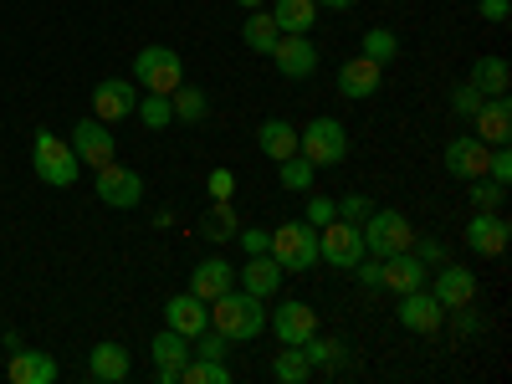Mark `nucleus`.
Wrapping results in <instances>:
<instances>
[{
  "instance_id": "f257e3e1",
  "label": "nucleus",
  "mask_w": 512,
  "mask_h": 384,
  "mask_svg": "<svg viewBox=\"0 0 512 384\" xmlns=\"http://www.w3.org/2000/svg\"><path fill=\"white\" fill-rule=\"evenodd\" d=\"M210 328H221L231 344H251L256 333H267V303L246 287H226L221 297H210Z\"/></svg>"
},
{
  "instance_id": "f03ea898",
  "label": "nucleus",
  "mask_w": 512,
  "mask_h": 384,
  "mask_svg": "<svg viewBox=\"0 0 512 384\" xmlns=\"http://www.w3.org/2000/svg\"><path fill=\"white\" fill-rule=\"evenodd\" d=\"M31 169H36V180L52 185V190H67V185L82 175V164H77L72 144L57 139L52 128H36V134H31Z\"/></svg>"
},
{
  "instance_id": "7ed1b4c3",
  "label": "nucleus",
  "mask_w": 512,
  "mask_h": 384,
  "mask_svg": "<svg viewBox=\"0 0 512 384\" xmlns=\"http://www.w3.org/2000/svg\"><path fill=\"white\" fill-rule=\"evenodd\" d=\"M297 154L313 159L318 169L344 164L349 159V128L338 123V118H328V113H318L308 128H297Z\"/></svg>"
},
{
  "instance_id": "20e7f679",
  "label": "nucleus",
  "mask_w": 512,
  "mask_h": 384,
  "mask_svg": "<svg viewBox=\"0 0 512 384\" xmlns=\"http://www.w3.org/2000/svg\"><path fill=\"white\" fill-rule=\"evenodd\" d=\"M267 251L277 256V267H282V272H313V267H318V226H308V221H287V226L272 231Z\"/></svg>"
},
{
  "instance_id": "39448f33",
  "label": "nucleus",
  "mask_w": 512,
  "mask_h": 384,
  "mask_svg": "<svg viewBox=\"0 0 512 384\" xmlns=\"http://www.w3.org/2000/svg\"><path fill=\"white\" fill-rule=\"evenodd\" d=\"M134 82L139 93H175L185 82V57L175 47H144L134 57Z\"/></svg>"
},
{
  "instance_id": "423d86ee",
  "label": "nucleus",
  "mask_w": 512,
  "mask_h": 384,
  "mask_svg": "<svg viewBox=\"0 0 512 384\" xmlns=\"http://www.w3.org/2000/svg\"><path fill=\"white\" fill-rule=\"evenodd\" d=\"M359 231H364V251L379 256V262L395 256V251H410V241H415V226L400 216V210H379V205L369 210V221Z\"/></svg>"
},
{
  "instance_id": "0eeeda50",
  "label": "nucleus",
  "mask_w": 512,
  "mask_h": 384,
  "mask_svg": "<svg viewBox=\"0 0 512 384\" xmlns=\"http://www.w3.org/2000/svg\"><path fill=\"white\" fill-rule=\"evenodd\" d=\"M359 256H369V251H364V231H359L354 221H338V216H333L328 226H318V262L354 272Z\"/></svg>"
},
{
  "instance_id": "6e6552de",
  "label": "nucleus",
  "mask_w": 512,
  "mask_h": 384,
  "mask_svg": "<svg viewBox=\"0 0 512 384\" xmlns=\"http://www.w3.org/2000/svg\"><path fill=\"white\" fill-rule=\"evenodd\" d=\"M72 154H77V164H88V169H103V164H113V154H118V139H113V123H103V118H82V123H72Z\"/></svg>"
},
{
  "instance_id": "1a4fd4ad",
  "label": "nucleus",
  "mask_w": 512,
  "mask_h": 384,
  "mask_svg": "<svg viewBox=\"0 0 512 384\" xmlns=\"http://www.w3.org/2000/svg\"><path fill=\"white\" fill-rule=\"evenodd\" d=\"M93 190H98V200H103V205H113V210H134V205L144 200V175L113 159V164H103V169H98Z\"/></svg>"
},
{
  "instance_id": "9d476101",
  "label": "nucleus",
  "mask_w": 512,
  "mask_h": 384,
  "mask_svg": "<svg viewBox=\"0 0 512 384\" xmlns=\"http://www.w3.org/2000/svg\"><path fill=\"white\" fill-rule=\"evenodd\" d=\"M134 108H139V82L134 77H103L93 88V118H103V123L134 118Z\"/></svg>"
},
{
  "instance_id": "9b49d317",
  "label": "nucleus",
  "mask_w": 512,
  "mask_h": 384,
  "mask_svg": "<svg viewBox=\"0 0 512 384\" xmlns=\"http://www.w3.org/2000/svg\"><path fill=\"white\" fill-rule=\"evenodd\" d=\"M267 328L277 333V344H308V338L318 333V308L313 303H287V297L277 292V313L267 318Z\"/></svg>"
},
{
  "instance_id": "f8f14e48",
  "label": "nucleus",
  "mask_w": 512,
  "mask_h": 384,
  "mask_svg": "<svg viewBox=\"0 0 512 384\" xmlns=\"http://www.w3.org/2000/svg\"><path fill=\"white\" fill-rule=\"evenodd\" d=\"M436 297V303L451 313V308H461V303H477V272L472 267H461V262H441L436 267V282L425 287Z\"/></svg>"
},
{
  "instance_id": "ddd939ff",
  "label": "nucleus",
  "mask_w": 512,
  "mask_h": 384,
  "mask_svg": "<svg viewBox=\"0 0 512 384\" xmlns=\"http://www.w3.org/2000/svg\"><path fill=\"white\" fill-rule=\"evenodd\" d=\"M282 282H287V272L277 267V256H272V251L246 256V262L236 267V287H246L251 297H262V303H272V297L282 292Z\"/></svg>"
},
{
  "instance_id": "4468645a",
  "label": "nucleus",
  "mask_w": 512,
  "mask_h": 384,
  "mask_svg": "<svg viewBox=\"0 0 512 384\" xmlns=\"http://www.w3.org/2000/svg\"><path fill=\"white\" fill-rule=\"evenodd\" d=\"M272 62H277V72H282V77L303 82V77H313V72H318V41H313V36H277Z\"/></svg>"
},
{
  "instance_id": "2eb2a0df",
  "label": "nucleus",
  "mask_w": 512,
  "mask_h": 384,
  "mask_svg": "<svg viewBox=\"0 0 512 384\" xmlns=\"http://www.w3.org/2000/svg\"><path fill=\"white\" fill-rule=\"evenodd\" d=\"M507 221H502V210H477L472 221H466V246H472L477 256H487V262H497V256L507 251Z\"/></svg>"
},
{
  "instance_id": "dca6fc26",
  "label": "nucleus",
  "mask_w": 512,
  "mask_h": 384,
  "mask_svg": "<svg viewBox=\"0 0 512 384\" xmlns=\"http://www.w3.org/2000/svg\"><path fill=\"white\" fill-rule=\"evenodd\" d=\"M487 154H492V144H482V139L472 134V139H451L446 154H441V164L451 169L456 180H482V175H487Z\"/></svg>"
},
{
  "instance_id": "f3484780",
  "label": "nucleus",
  "mask_w": 512,
  "mask_h": 384,
  "mask_svg": "<svg viewBox=\"0 0 512 384\" xmlns=\"http://www.w3.org/2000/svg\"><path fill=\"white\" fill-rule=\"evenodd\" d=\"M441 318H446V308L425 287L400 297V328H410V333H441Z\"/></svg>"
},
{
  "instance_id": "a211bd4d",
  "label": "nucleus",
  "mask_w": 512,
  "mask_h": 384,
  "mask_svg": "<svg viewBox=\"0 0 512 384\" xmlns=\"http://www.w3.org/2000/svg\"><path fill=\"white\" fill-rule=\"evenodd\" d=\"M379 77H384L379 62H369V57H349L344 67H338V98H349V103L374 98V93H379Z\"/></svg>"
},
{
  "instance_id": "6ab92c4d",
  "label": "nucleus",
  "mask_w": 512,
  "mask_h": 384,
  "mask_svg": "<svg viewBox=\"0 0 512 384\" xmlns=\"http://www.w3.org/2000/svg\"><path fill=\"white\" fill-rule=\"evenodd\" d=\"M425 282H431V267H425L415 251L384 256V287H390L395 297H405V292H415V287H425Z\"/></svg>"
},
{
  "instance_id": "aec40b11",
  "label": "nucleus",
  "mask_w": 512,
  "mask_h": 384,
  "mask_svg": "<svg viewBox=\"0 0 512 384\" xmlns=\"http://www.w3.org/2000/svg\"><path fill=\"white\" fill-rule=\"evenodd\" d=\"M226 287H236V262H226V256H205V262H195V272H190V292L200 297V303L221 297Z\"/></svg>"
},
{
  "instance_id": "412c9836",
  "label": "nucleus",
  "mask_w": 512,
  "mask_h": 384,
  "mask_svg": "<svg viewBox=\"0 0 512 384\" xmlns=\"http://www.w3.org/2000/svg\"><path fill=\"white\" fill-rule=\"evenodd\" d=\"M164 328H175V333L195 338L200 328H210V303H200L195 292H180V297H169V303H164Z\"/></svg>"
},
{
  "instance_id": "4be33fe9",
  "label": "nucleus",
  "mask_w": 512,
  "mask_h": 384,
  "mask_svg": "<svg viewBox=\"0 0 512 384\" xmlns=\"http://www.w3.org/2000/svg\"><path fill=\"white\" fill-rule=\"evenodd\" d=\"M6 374H11V384H57V359L21 344V349H11Z\"/></svg>"
},
{
  "instance_id": "5701e85b",
  "label": "nucleus",
  "mask_w": 512,
  "mask_h": 384,
  "mask_svg": "<svg viewBox=\"0 0 512 384\" xmlns=\"http://www.w3.org/2000/svg\"><path fill=\"white\" fill-rule=\"evenodd\" d=\"M472 123H477V139L482 144H507L512 139V103H507V93L502 98H482V108L472 113Z\"/></svg>"
},
{
  "instance_id": "b1692460",
  "label": "nucleus",
  "mask_w": 512,
  "mask_h": 384,
  "mask_svg": "<svg viewBox=\"0 0 512 384\" xmlns=\"http://www.w3.org/2000/svg\"><path fill=\"white\" fill-rule=\"evenodd\" d=\"M267 11L282 36H313V26H318V0H277Z\"/></svg>"
},
{
  "instance_id": "393cba45",
  "label": "nucleus",
  "mask_w": 512,
  "mask_h": 384,
  "mask_svg": "<svg viewBox=\"0 0 512 384\" xmlns=\"http://www.w3.org/2000/svg\"><path fill=\"white\" fill-rule=\"evenodd\" d=\"M128 369H134V359H128L123 344H93V354H88V374H93L98 384H123Z\"/></svg>"
},
{
  "instance_id": "a878e982",
  "label": "nucleus",
  "mask_w": 512,
  "mask_h": 384,
  "mask_svg": "<svg viewBox=\"0 0 512 384\" xmlns=\"http://www.w3.org/2000/svg\"><path fill=\"white\" fill-rule=\"evenodd\" d=\"M466 82H472L482 98H502V93L512 88V67H507L502 57H477L472 72H466Z\"/></svg>"
},
{
  "instance_id": "bb28decb",
  "label": "nucleus",
  "mask_w": 512,
  "mask_h": 384,
  "mask_svg": "<svg viewBox=\"0 0 512 384\" xmlns=\"http://www.w3.org/2000/svg\"><path fill=\"white\" fill-rule=\"evenodd\" d=\"M256 149H262L272 164L287 159V154H297V128L287 118H262V128H256Z\"/></svg>"
},
{
  "instance_id": "cd10ccee",
  "label": "nucleus",
  "mask_w": 512,
  "mask_h": 384,
  "mask_svg": "<svg viewBox=\"0 0 512 384\" xmlns=\"http://www.w3.org/2000/svg\"><path fill=\"white\" fill-rule=\"evenodd\" d=\"M277 21H272V11L262 6V11H251L246 21H241V41H246V47L256 52V57H272V47H277Z\"/></svg>"
},
{
  "instance_id": "c85d7f7f",
  "label": "nucleus",
  "mask_w": 512,
  "mask_h": 384,
  "mask_svg": "<svg viewBox=\"0 0 512 384\" xmlns=\"http://www.w3.org/2000/svg\"><path fill=\"white\" fill-rule=\"evenodd\" d=\"M272 379H277V384H308V379H313L308 354L297 349V344H282V349H277V359H272Z\"/></svg>"
},
{
  "instance_id": "c756f323",
  "label": "nucleus",
  "mask_w": 512,
  "mask_h": 384,
  "mask_svg": "<svg viewBox=\"0 0 512 384\" xmlns=\"http://www.w3.org/2000/svg\"><path fill=\"white\" fill-rule=\"evenodd\" d=\"M359 57H369V62H379V67H390V62L400 57V36H395L390 26H369V31L359 36Z\"/></svg>"
},
{
  "instance_id": "7c9ffc66",
  "label": "nucleus",
  "mask_w": 512,
  "mask_h": 384,
  "mask_svg": "<svg viewBox=\"0 0 512 384\" xmlns=\"http://www.w3.org/2000/svg\"><path fill=\"white\" fill-rule=\"evenodd\" d=\"M169 108H175V123H205L210 98H205V88H195V82H180V88L169 93Z\"/></svg>"
},
{
  "instance_id": "2f4dec72",
  "label": "nucleus",
  "mask_w": 512,
  "mask_h": 384,
  "mask_svg": "<svg viewBox=\"0 0 512 384\" xmlns=\"http://www.w3.org/2000/svg\"><path fill=\"white\" fill-rule=\"evenodd\" d=\"M236 200H216V205H210V216L200 221V236L205 241H236Z\"/></svg>"
},
{
  "instance_id": "473e14b6",
  "label": "nucleus",
  "mask_w": 512,
  "mask_h": 384,
  "mask_svg": "<svg viewBox=\"0 0 512 384\" xmlns=\"http://www.w3.org/2000/svg\"><path fill=\"white\" fill-rule=\"evenodd\" d=\"M277 175H282V190L308 195V190H313V180H318V164H313V159H303V154H287V159H277Z\"/></svg>"
},
{
  "instance_id": "72a5a7b5",
  "label": "nucleus",
  "mask_w": 512,
  "mask_h": 384,
  "mask_svg": "<svg viewBox=\"0 0 512 384\" xmlns=\"http://www.w3.org/2000/svg\"><path fill=\"white\" fill-rule=\"evenodd\" d=\"M149 354H154V364L180 369V364L190 359V338H185V333H175V328H159V333H154V344H149Z\"/></svg>"
},
{
  "instance_id": "f704fd0d",
  "label": "nucleus",
  "mask_w": 512,
  "mask_h": 384,
  "mask_svg": "<svg viewBox=\"0 0 512 384\" xmlns=\"http://www.w3.org/2000/svg\"><path fill=\"white\" fill-rule=\"evenodd\" d=\"M180 384H231V364L226 359H185L180 364Z\"/></svg>"
},
{
  "instance_id": "c9c22d12",
  "label": "nucleus",
  "mask_w": 512,
  "mask_h": 384,
  "mask_svg": "<svg viewBox=\"0 0 512 384\" xmlns=\"http://www.w3.org/2000/svg\"><path fill=\"white\" fill-rule=\"evenodd\" d=\"M134 118L144 123V128H169L175 123V108H169V93H139V108H134Z\"/></svg>"
},
{
  "instance_id": "e433bc0d",
  "label": "nucleus",
  "mask_w": 512,
  "mask_h": 384,
  "mask_svg": "<svg viewBox=\"0 0 512 384\" xmlns=\"http://www.w3.org/2000/svg\"><path fill=\"white\" fill-rule=\"evenodd\" d=\"M297 349H303L308 354V364L313 369H338V364H349V349L344 344H333V338H308V344H297Z\"/></svg>"
},
{
  "instance_id": "4c0bfd02",
  "label": "nucleus",
  "mask_w": 512,
  "mask_h": 384,
  "mask_svg": "<svg viewBox=\"0 0 512 384\" xmlns=\"http://www.w3.org/2000/svg\"><path fill=\"white\" fill-rule=\"evenodd\" d=\"M231 349H236V344H231L221 328H200V333L190 338V354H195V359H231Z\"/></svg>"
},
{
  "instance_id": "58836bf2",
  "label": "nucleus",
  "mask_w": 512,
  "mask_h": 384,
  "mask_svg": "<svg viewBox=\"0 0 512 384\" xmlns=\"http://www.w3.org/2000/svg\"><path fill=\"white\" fill-rule=\"evenodd\" d=\"M466 185H472V190H466V195H472V205L477 210H502V200H507V185H497V180H466Z\"/></svg>"
},
{
  "instance_id": "ea45409f",
  "label": "nucleus",
  "mask_w": 512,
  "mask_h": 384,
  "mask_svg": "<svg viewBox=\"0 0 512 384\" xmlns=\"http://www.w3.org/2000/svg\"><path fill=\"white\" fill-rule=\"evenodd\" d=\"M410 251L420 256L425 267H441V262H451V246H446L441 236H415V241H410Z\"/></svg>"
},
{
  "instance_id": "a19ab883",
  "label": "nucleus",
  "mask_w": 512,
  "mask_h": 384,
  "mask_svg": "<svg viewBox=\"0 0 512 384\" xmlns=\"http://www.w3.org/2000/svg\"><path fill=\"white\" fill-rule=\"evenodd\" d=\"M451 323H456V333H461V338H477V333L487 328V318L477 313V303H461V308H451Z\"/></svg>"
},
{
  "instance_id": "79ce46f5",
  "label": "nucleus",
  "mask_w": 512,
  "mask_h": 384,
  "mask_svg": "<svg viewBox=\"0 0 512 384\" xmlns=\"http://www.w3.org/2000/svg\"><path fill=\"white\" fill-rule=\"evenodd\" d=\"M369 210H374V200L354 190V195L338 200V221H354V226H364V221H369Z\"/></svg>"
},
{
  "instance_id": "37998d69",
  "label": "nucleus",
  "mask_w": 512,
  "mask_h": 384,
  "mask_svg": "<svg viewBox=\"0 0 512 384\" xmlns=\"http://www.w3.org/2000/svg\"><path fill=\"white\" fill-rule=\"evenodd\" d=\"M333 216H338V200L333 195H308V210H303L308 226H328Z\"/></svg>"
},
{
  "instance_id": "c03bdc74",
  "label": "nucleus",
  "mask_w": 512,
  "mask_h": 384,
  "mask_svg": "<svg viewBox=\"0 0 512 384\" xmlns=\"http://www.w3.org/2000/svg\"><path fill=\"white\" fill-rule=\"evenodd\" d=\"M205 190H210V200H236V175L221 164V169H210L205 175Z\"/></svg>"
},
{
  "instance_id": "a18cd8bd",
  "label": "nucleus",
  "mask_w": 512,
  "mask_h": 384,
  "mask_svg": "<svg viewBox=\"0 0 512 384\" xmlns=\"http://www.w3.org/2000/svg\"><path fill=\"white\" fill-rule=\"evenodd\" d=\"M482 108V93L472 88V82H461V88H451V113H461V118H472Z\"/></svg>"
},
{
  "instance_id": "49530a36",
  "label": "nucleus",
  "mask_w": 512,
  "mask_h": 384,
  "mask_svg": "<svg viewBox=\"0 0 512 384\" xmlns=\"http://www.w3.org/2000/svg\"><path fill=\"white\" fill-rule=\"evenodd\" d=\"M354 272H359V287H369V292L384 287V262H379V256H374V262H369V256H359Z\"/></svg>"
},
{
  "instance_id": "de8ad7c7",
  "label": "nucleus",
  "mask_w": 512,
  "mask_h": 384,
  "mask_svg": "<svg viewBox=\"0 0 512 384\" xmlns=\"http://www.w3.org/2000/svg\"><path fill=\"white\" fill-rule=\"evenodd\" d=\"M236 241H241V251H246V256H262V251H267V241H272V231H262V226H241V231H236Z\"/></svg>"
},
{
  "instance_id": "09e8293b",
  "label": "nucleus",
  "mask_w": 512,
  "mask_h": 384,
  "mask_svg": "<svg viewBox=\"0 0 512 384\" xmlns=\"http://www.w3.org/2000/svg\"><path fill=\"white\" fill-rule=\"evenodd\" d=\"M477 11H482V21L502 26V21L512 16V0H477Z\"/></svg>"
},
{
  "instance_id": "8fccbe9b",
  "label": "nucleus",
  "mask_w": 512,
  "mask_h": 384,
  "mask_svg": "<svg viewBox=\"0 0 512 384\" xmlns=\"http://www.w3.org/2000/svg\"><path fill=\"white\" fill-rule=\"evenodd\" d=\"M318 11H354V0H318Z\"/></svg>"
},
{
  "instance_id": "3c124183",
  "label": "nucleus",
  "mask_w": 512,
  "mask_h": 384,
  "mask_svg": "<svg viewBox=\"0 0 512 384\" xmlns=\"http://www.w3.org/2000/svg\"><path fill=\"white\" fill-rule=\"evenodd\" d=\"M231 6H241V11H262L267 0H231Z\"/></svg>"
}]
</instances>
